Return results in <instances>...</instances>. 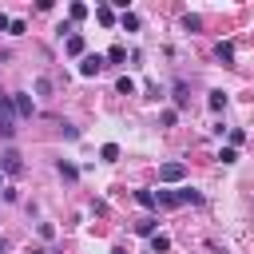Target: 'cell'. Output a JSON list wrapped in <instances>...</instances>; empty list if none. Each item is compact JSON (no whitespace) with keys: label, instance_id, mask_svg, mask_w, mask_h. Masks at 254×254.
<instances>
[{"label":"cell","instance_id":"1","mask_svg":"<svg viewBox=\"0 0 254 254\" xmlns=\"http://www.w3.org/2000/svg\"><path fill=\"white\" fill-rule=\"evenodd\" d=\"M0 135H4V139L16 135V107H12V95H0Z\"/></svg>","mask_w":254,"mask_h":254},{"label":"cell","instance_id":"2","mask_svg":"<svg viewBox=\"0 0 254 254\" xmlns=\"http://www.w3.org/2000/svg\"><path fill=\"white\" fill-rule=\"evenodd\" d=\"M103 64H107V60H103L99 52H83V60H79V75H87V79H91V75H99V71H103Z\"/></svg>","mask_w":254,"mask_h":254},{"label":"cell","instance_id":"3","mask_svg":"<svg viewBox=\"0 0 254 254\" xmlns=\"http://www.w3.org/2000/svg\"><path fill=\"white\" fill-rule=\"evenodd\" d=\"M183 175H187L183 163H163V167H159V179H163V183H183Z\"/></svg>","mask_w":254,"mask_h":254},{"label":"cell","instance_id":"4","mask_svg":"<svg viewBox=\"0 0 254 254\" xmlns=\"http://www.w3.org/2000/svg\"><path fill=\"white\" fill-rule=\"evenodd\" d=\"M12 107H16V115H24V119H28V115H36V103H32V95H24V91H16V95H12Z\"/></svg>","mask_w":254,"mask_h":254},{"label":"cell","instance_id":"5","mask_svg":"<svg viewBox=\"0 0 254 254\" xmlns=\"http://www.w3.org/2000/svg\"><path fill=\"white\" fill-rule=\"evenodd\" d=\"M0 167H4L8 175H20V171H24V159H20V151H4V155H0Z\"/></svg>","mask_w":254,"mask_h":254},{"label":"cell","instance_id":"6","mask_svg":"<svg viewBox=\"0 0 254 254\" xmlns=\"http://www.w3.org/2000/svg\"><path fill=\"white\" fill-rule=\"evenodd\" d=\"M64 48H67V56H83V48H87V44H83V36H79V32H71V36L64 40Z\"/></svg>","mask_w":254,"mask_h":254},{"label":"cell","instance_id":"7","mask_svg":"<svg viewBox=\"0 0 254 254\" xmlns=\"http://www.w3.org/2000/svg\"><path fill=\"white\" fill-rule=\"evenodd\" d=\"M214 56H218L222 64H234V44H230V40H218V44H214Z\"/></svg>","mask_w":254,"mask_h":254},{"label":"cell","instance_id":"8","mask_svg":"<svg viewBox=\"0 0 254 254\" xmlns=\"http://www.w3.org/2000/svg\"><path fill=\"white\" fill-rule=\"evenodd\" d=\"M95 20H99L103 28H111V24H115V8H111V4H99V8H95Z\"/></svg>","mask_w":254,"mask_h":254},{"label":"cell","instance_id":"9","mask_svg":"<svg viewBox=\"0 0 254 254\" xmlns=\"http://www.w3.org/2000/svg\"><path fill=\"white\" fill-rule=\"evenodd\" d=\"M206 107H210L214 115H218V111H226V91H210V95H206Z\"/></svg>","mask_w":254,"mask_h":254},{"label":"cell","instance_id":"10","mask_svg":"<svg viewBox=\"0 0 254 254\" xmlns=\"http://www.w3.org/2000/svg\"><path fill=\"white\" fill-rule=\"evenodd\" d=\"M171 250V238L167 234H151V254H167Z\"/></svg>","mask_w":254,"mask_h":254},{"label":"cell","instance_id":"11","mask_svg":"<svg viewBox=\"0 0 254 254\" xmlns=\"http://www.w3.org/2000/svg\"><path fill=\"white\" fill-rule=\"evenodd\" d=\"M155 206H179V194L175 190H159L155 194Z\"/></svg>","mask_w":254,"mask_h":254},{"label":"cell","instance_id":"12","mask_svg":"<svg viewBox=\"0 0 254 254\" xmlns=\"http://www.w3.org/2000/svg\"><path fill=\"white\" fill-rule=\"evenodd\" d=\"M67 16H71V24H79V20L87 16V4H79V0H75V4H67Z\"/></svg>","mask_w":254,"mask_h":254},{"label":"cell","instance_id":"13","mask_svg":"<svg viewBox=\"0 0 254 254\" xmlns=\"http://www.w3.org/2000/svg\"><path fill=\"white\" fill-rule=\"evenodd\" d=\"M119 24H123V32H139V16H135V12H123Z\"/></svg>","mask_w":254,"mask_h":254},{"label":"cell","instance_id":"14","mask_svg":"<svg viewBox=\"0 0 254 254\" xmlns=\"http://www.w3.org/2000/svg\"><path fill=\"white\" fill-rule=\"evenodd\" d=\"M187 103H190V95H187V83L179 79L175 83V107H187Z\"/></svg>","mask_w":254,"mask_h":254},{"label":"cell","instance_id":"15","mask_svg":"<svg viewBox=\"0 0 254 254\" xmlns=\"http://www.w3.org/2000/svg\"><path fill=\"white\" fill-rule=\"evenodd\" d=\"M135 202L147 206V210H155V190H135Z\"/></svg>","mask_w":254,"mask_h":254},{"label":"cell","instance_id":"16","mask_svg":"<svg viewBox=\"0 0 254 254\" xmlns=\"http://www.w3.org/2000/svg\"><path fill=\"white\" fill-rule=\"evenodd\" d=\"M175 194H179V202H194V206L202 202V194H198V190H190V187H183V190H175Z\"/></svg>","mask_w":254,"mask_h":254},{"label":"cell","instance_id":"17","mask_svg":"<svg viewBox=\"0 0 254 254\" xmlns=\"http://www.w3.org/2000/svg\"><path fill=\"white\" fill-rule=\"evenodd\" d=\"M183 28H187V32H198V28H202V16L187 12V16H183Z\"/></svg>","mask_w":254,"mask_h":254},{"label":"cell","instance_id":"18","mask_svg":"<svg viewBox=\"0 0 254 254\" xmlns=\"http://www.w3.org/2000/svg\"><path fill=\"white\" fill-rule=\"evenodd\" d=\"M103 60H107V64H123V60H127V48H119V44H115V48H111Z\"/></svg>","mask_w":254,"mask_h":254},{"label":"cell","instance_id":"19","mask_svg":"<svg viewBox=\"0 0 254 254\" xmlns=\"http://www.w3.org/2000/svg\"><path fill=\"white\" fill-rule=\"evenodd\" d=\"M135 234H147V238H151V234H155V218H139V222H135Z\"/></svg>","mask_w":254,"mask_h":254},{"label":"cell","instance_id":"20","mask_svg":"<svg viewBox=\"0 0 254 254\" xmlns=\"http://www.w3.org/2000/svg\"><path fill=\"white\" fill-rule=\"evenodd\" d=\"M99 155H103V163H115V159H119V147H115V143H103Z\"/></svg>","mask_w":254,"mask_h":254},{"label":"cell","instance_id":"21","mask_svg":"<svg viewBox=\"0 0 254 254\" xmlns=\"http://www.w3.org/2000/svg\"><path fill=\"white\" fill-rule=\"evenodd\" d=\"M115 87H119L123 95H131V91H135V79H131V75H119V83H115Z\"/></svg>","mask_w":254,"mask_h":254},{"label":"cell","instance_id":"22","mask_svg":"<svg viewBox=\"0 0 254 254\" xmlns=\"http://www.w3.org/2000/svg\"><path fill=\"white\" fill-rule=\"evenodd\" d=\"M218 163H238V151H234V147H222V151H218Z\"/></svg>","mask_w":254,"mask_h":254},{"label":"cell","instance_id":"23","mask_svg":"<svg viewBox=\"0 0 254 254\" xmlns=\"http://www.w3.org/2000/svg\"><path fill=\"white\" fill-rule=\"evenodd\" d=\"M242 139H246V131H242V127H230V147H234V151H238Z\"/></svg>","mask_w":254,"mask_h":254},{"label":"cell","instance_id":"24","mask_svg":"<svg viewBox=\"0 0 254 254\" xmlns=\"http://www.w3.org/2000/svg\"><path fill=\"white\" fill-rule=\"evenodd\" d=\"M36 91H40V95H48V91H52V79H48V75H40V79H36Z\"/></svg>","mask_w":254,"mask_h":254},{"label":"cell","instance_id":"25","mask_svg":"<svg viewBox=\"0 0 254 254\" xmlns=\"http://www.w3.org/2000/svg\"><path fill=\"white\" fill-rule=\"evenodd\" d=\"M60 175H64V179H79V171H75L71 163H60Z\"/></svg>","mask_w":254,"mask_h":254},{"label":"cell","instance_id":"26","mask_svg":"<svg viewBox=\"0 0 254 254\" xmlns=\"http://www.w3.org/2000/svg\"><path fill=\"white\" fill-rule=\"evenodd\" d=\"M24 28H28L24 20H12V24H8V32H12V36H24Z\"/></svg>","mask_w":254,"mask_h":254},{"label":"cell","instance_id":"27","mask_svg":"<svg viewBox=\"0 0 254 254\" xmlns=\"http://www.w3.org/2000/svg\"><path fill=\"white\" fill-rule=\"evenodd\" d=\"M175 119H179L175 111H163V115H159V123H163V127H175Z\"/></svg>","mask_w":254,"mask_h":254},{"label":"cell","instance_id":"28","mask_svg":"<svg viewBox=\"0 0 254 254\" xmlns=\"http://www.w3.org/2000/svg\"><path fill=\"white\" fill-rule=\"evenodd\" d=\"M40 238H56V226L52 222H40Z\"/></svg>","mask_w":254,"mask_h":254},{"label":"cell","instance_id":"29","mask_svg":"<svg viewBox=\"0 0 254 254\" xmlns=\"http://www.w3.org/2000/svg\"><path fill=\"white\" fill-rule=\"evenodd\" d=\"M8 24H12V20H8V16H4V12H0V32H4V28H8Z\"/></svg>","mask_w":254,"mask_h":254},{"label":"cell","instance_id":"30","mask_svg":"<svg viewBox=\"0 0 254 254\" xmlns=\"http://www.w3.org/2000/svg\"><path fill=\"white\" fill-rule=\"evenodd\" d=\"M111 254H127V250H123V246H111Z\"/></svg>","mask_w":254,"mask_h":254},{"label":"cell","instance_id":"31","mask_svg":"<svg viewBox=\"0 0 254 254\" xmlns=\"http://www.w3.org/2000/svg\"><path fill=\"white\" fill-rule=\"evenodd\" d=\"M4 246H8V242H4V238H0V254H4Z\"/></svg>","mask_w":254,"mask_h":254},{"label":"cell","instance_id":"32","mask_svg":"<svg viewBox=\"0 0 254 254\" xmlns=\"http://www.w3.org/2000/svg\"><path fill=\"white\" fill-rule=\"evenodd\" d=\"M28 254H48V250H28Z\"/></svg>","mask_w":254,"mask_h":254}]
</instances>
